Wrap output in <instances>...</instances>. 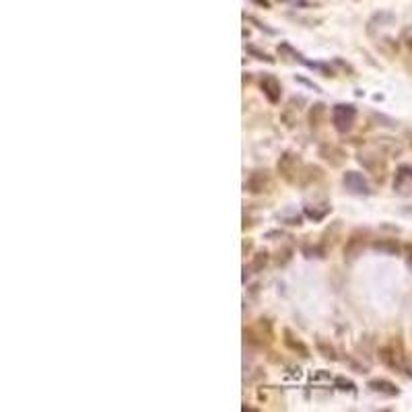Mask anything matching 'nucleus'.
Returning a JSON list of instances; mask_svg holds the SVG:
<instances>
[{"label": "nucleus", "mask_w": 412, "mask_h": 412, "mask_svg": "<svg viewBox=\"0 0 412 412\" xmlns=\"http://www.w3.org/2000/svg\"><path fill=\"white\" fill-rule=\"evenodd\" d=\"M342 184H344V188L349 190L351 194H355V196H369V194H371L369 182H367L363 178V173H359V171H344Z\"/></svg>", "instance_id": "nucleus-7"}, {"label": "nucleus", "mask_w": 412, "mask_h": 412, "mask_svg": "<svg viewBox=\"0 0 412 412\" xmlns=\"http://www.w3.org/2000/svg\"><path fill=\"white\" fill-rule=\"evenodd\" d=\"M297 80H299V83H303V85H307L309 89H313V91H317V93L321 91V89H319V87H317L315 83H311V80H307V78H303V76H297Z\"/></svg>", "instance_id": "nucleus-31"}, {"label": "nucleus", "mask_w": 412, "mask_h": 412, "mask_svg": "<svg viewBox=\"0 0 412 412\" xmlns=\"http://www.w3.org/2000/svg\"><path fill=\"white\" fill-rule=\"evenodd\" d=\"M377 357L379 361L387 367V369H392L396 373H404L406 377H412V371H410V367H408V361L404 357V351H402V344L396 346L394 344H385L381 346V349L377 351Z\"/></svg>", "instance_id": "nucleus-1"}, {"label": "nucleus", "mask_w": 412, "mask_h": 412, "mask_svg": "<svg viewBox=\"0 0 412 412\" xmlns=\"http://www.w3.org/2000/svg\"><path fill=\"white\" fill-rule=\"evenodd\" d=\"M295 110H297V107L289 103L285 110H283V114H280V120H283V124H285L287 128H295V124H297V114H295Z\"/></svg>", "instance_id": "nucleus-23"}, {"label": "nucleus", "mask_w": 412, "mask_h": 412, "mask_svg": "<svg viewBox=\"0 0 412 412\" xmlns=\"http://www.w3.org/2000/svg\"><path fill=\"white\" fill-rule=\"evenodd\" d=\"M330 212H332V206H330V204H305V206H303V214H305L307 219L313 221V223L323 221Z\"/></svg>", "instance_id": "nucleus-16"}, {"label": "nucleus", "mask_w": 412, "mask_h": 412, "mask_svg": "<svg viewBox=\"0 0 412 412\" xmlns=\"http://www.w3.org/2000/svg\"><path fill=\"white\" fill-rule=\"evenodd\" d=\"M340 229H342V221H334L326 231H323V235H321V241H319V248L323 250V254L328 252V248H332L334 243H336V237H338V233H340Z\"/></svg>", "instance_id": "nucleus-18"}, {"label": "nucleus", "mask_w": 412, "mask_h": 412, "mask_svg": "<svg viewBox=\"0 0 412 412\" xmlns=\"http://www.w3.org/2000/svg\"><path fill=\"white\" fill-rule=\"evenodd\" d=\"M357 161H359V165H361L367 173H371V176H373L379 184L385 180V161H383L379 155L363 153V150H359V153H357Z\"/></svg>", "instance_id": "nucleus-5"}, {"label": "nucleus", "mask_w": 412, "mask_h": 412, "mask_svg": "<svg viewBox=\"0 0 412 412\" xmlns=\"http://www.w3.org/2000/svg\"><path fill=\"white\" fill-rule=\"evenodd\" d=\"M323 178H326V173H323L321 167H317V165H303L301 178H299V186L305 188V186H311V184L321 182Z\"/></svg>", "instance_id": "nucleus-13"}, {"label": "nucleus", "mask_w": 412, "mask_h": 412, "mask_svg": "<svg viewBox=\"0 0 412 412\" xmlns=\"http://www.w3.org/2000/svg\"><path fill=\"white\" fill-rule=\"evenodd\" d=\"M373 144H375V148L379 150V153L385 155V157H398L402 153V144L396 138H392V136H377L373 140Z\"/></svg>", "instance_id": "nucleus-12"}, {"label": "nucleus", "mask_w": 412, "mask_h": 412, "mask_svg": "<svg viewBox=\"0 0 412 412\" xmlns=\"http://www.w3.org/2000/svg\"><path fill=\"white\" fill-rule=\"evenodd\" d=\"M357 122V107L353 103H336L332 107V128L338 134H349Z\"/></svg>", "instance_id": "nucleus-2"}, {"label": "nucleus", "mask_w": 412, "mask_h": 412, "mask_svg": "<svg viewBox=\"0 0 412 412\" xmlns=\"http://www.w3.org/2000/svg\"><path fill=\"white\" fill-rule=\"evenodd\" d=\"M334 64H336V66H340L342 70H349V72H351V74L355 76V68L351 66V64H349V62H344V60H340V58H336V60H334Z\"/></svg>", "instance_id": "nucleus-30"}, {"label": "nucleus", "mask_w": 412, "mask_h": 412, "mask_svg": "<svg viewBox=\"0 0 412 412\" xmlns=\"http://www.w3.org/2000/svg\"><path fill=\"white\" fill-rule=\"evenodd\" d=\"M334 385L340 389V392H349V394H357V385L355 381L346 379V377H336L334 379Z\"/></svg>", "instance_id": "nucleus-24"}, {"label": "nucleus", "mask_w": 412, "mask_h": 412, "mask_svg": "<svg viewBox=\"0 0 412 412\" xmlns=\"http://www.w3.org/2000/svg\"><path fill=\"white\" fill-rule=\"evenodd\" d=\"M408 260H410V262H412V248H410V258H408Z\"/></svg>", "instance_id": "nucleus-34"}, {"label": "nucleus", "mask_w": 412, "mask_h": 412, "mask_svg": "<svg viewBox=\"0 0 412 412\" xmlns=\"http://www.w3.org/2000/svg\"><path fill=\"white\" fill-rule=\"evenodd\" d=\"M268 262H270V254L266 250H258L250 262V268H252V272H262L268 266Z\"/></svg>", "instance_id": "nucleus-20"}, {"label": "nucleus", "mask_w": 412, "mask_h": 412, "mask_svg": "<svg viewBox=\"0 0 412 412\" xmlns=\"http://www.w3.org/2000/svg\"><path fill=\"white\" fill-rule=\"evenodd\" d=\"M317 155L326 163H330V167H342L346 163V159H349L346 150L338 144H332V142H321L317 146Z\"/></svg>", "instance_id": "nucleus-6"}, {"label": "nucleus", "mask_w": 412, "mask_h": 412, "mask_svg": "<svg viewBox=\"0 0 412 412\" xmlns=\"http://www.w3.org/2000/svg\"><path fill=\"white\" fill-rule=\"evenodd\" d=\"M252 3L260 9H270V0H252Z\"/></svg>", "instance_id": "nucleus-32"}, {"label": "nucleus", "mask_w": 412, "mask_h": 412, "mask_svg": "<svg viewBox=\"0 0 412 412\" xmlns=\"http://www.w3.org/2000/svg\"><path fill=\"white\" fill-rule=\"evenodd\" d=\"M260 89H262L264 97L272 103V105H278L280 103V97H283V85H280V80L274 76V74H264L262 78H260Z\"/></svg>", "instance_id": "nucleus-8"}, {"label": "nucleus", "mask_w": 412, "mask_h": 412, "mask_svg": "<svg viewBox=\"0 0 412 412\" xmlns=\"http://www.w3.org/2000/svg\"><path fill=\"white\" fill-rule=\"evenodd\" d=\"M280 3H285V0H280Z\"/></svg>", "instance_id": "nucleus-35"}, {"label": "nucleus", "mask_w": 412, "mask_h": 412, "mask_svg": "<svg viewBox=\"0 0 412 412\" xmlns=\"http://www.w3.org/2000/svg\"><path fill=\"white\" fill-rule=\"evenodd\" d=\"M367 387L371 389V392H377V394H383V396H389V398H394L400 394V387L392 381H387V379H371L369 383H367Z\"/></svg>", "instance_id": "nucleus-14"}, {"label": "nucleus", "mask_w": 412, "mask_h": 412, "mask_svg": "<svg viewBox=\"0 0 412 412\" xmlns=\"http://www.w3.org/2000/svg\"><path fill=\"white\" fill-rule=\"evenodd\" d=\"M371 120H373V122H377L379 126H385V128H396V126H398V124H396V120L387 118V116H383V114H371Z\"/></svg>", "instance_id": "nucleus-27"}, {"label": "nucleus", "mask_w": 412, "mask_h": 412, "mask_svg": "<svg viewBox=\"0 0 412 412\" xmlns=\"http://www.w3.org/2000/svg\"><path fill=\"white\" fill-rule=\"evenodd\" d=\"M396 21V17L392 15V13H387V11H379V13H375L369 21H367V33L369 35H373L375 33V29L377 27H385V25H392Z\"/></svg>", "instance_id": "nucleus-15"}, {"label": "nucleus", "mask_w": 412, "mask_h": 412, "mask_svg": "<svg viewBox=\"0 0 412 412\" xmlns=\"http://www.w3.org/2000/svg\"><path fill=\"white\" fill-rule=\"evenodd\" d=\"M283 344L287 346L291 353H295V355H299V357H303V359H309V357H311V355H309V346L303 342L291 328H283Z\"/></svg>", "instance_id": "nucleus-10"}, {"label": "nucleus", "mask_w": 412, "mask_h": 412, "mask_svg": "<svg viewBox=\"0 0 412 412\" xmlns=\"http://www.w3.org/2000/svg\"><path fill=\"white\" fill-rule=\"evenodd\" d=\"M394 190L402 196H408L412 190V165L402 163L396 169V178H394Z\"/></svg>", "instance_id": "nucleus-11"}, {"label": "nucleus", "mask_w": 412, "mask_h": 412, "mask_svg": "<svg viewBox=\"0 0 412 412\" xmlns=\"http://www.w3.org/2000/svg\"><path fill=\"white\" fill-rule=\"evenodd\" d=\"M252 245H254L252 239H245V241H243V254H248V252L252 250Z\"/></svg>", "instance_id": "nucleus-33"}, {"label": "nucleus", "mask_w": 412, "mask_h": 412, "mask_svg": "<svg viewBox=\"0 0 412 412\" xmlns=\"http://www.w3.org/2000/svg\"><path fill=\"white\" fill-rule=\"evenodd\" d=\"M371 245H373V250H377L385 256H400V252H402V245L396 239H375Z\"/></svg>", "instance_id": "nucleus-19"}, {"label": "nucleus", "mask_w": 412, "mask_h": 412, "mask_svg": "<svg viewBox=\"0 0 412 412\" xmlns=\"http://www.w3.org/2000/svg\"><path fill=\"white\" fill-rule=\"evenodd\" d=\"M326 114H328V107H326V105H323V103H313L311 110H309V124H311V128L321 126V122H323V118H326Z\"/></svg>", "instance_id": "nucleus-21"}, {"label": "nucleus", "mask_w": 412, "mask_h": 412, "mask_svg": "<svg viewBox=\"0 0 412 412\" xmlns=\"http://www.w3.org/2000/svg\"><path fill=\"white\" fill-rule=\"evenodd\" d=\"M301 169H303L301 157L295 155V153H291V150H287V153L280 155V159H278V163H276L278 176L283 178L287 184H291V186H297V184H299Z\"/></svg>", "instance_id": "nucleus-3"}, {"label": "nucleus", "mask_w": 412, "mask_h": 412, "mask_svg": "<svg viewBox=\"0 0 412 412\" xmlns=\"http://www.w3.org/2000/svg\"><path fill=\"white\" fill-rule=\"evenodd\" d=\"M245 192L252 194V196H262V194H268L272 190V176L268 169H254L245 184H243Z\"/></svg>", "instance_id": "nucleus-4"}, {"label": "nucleus", "mask_w": 412, "mask_h": 412, "mask_svg": "<svg viewBox=\"0 0 412 412\" xmlns=\"http://www.w3.org/2000/svg\"><path fill=\"white\" fill-rule=\"evenodd\" d=\"M315 351L323 357V359H326V361H338L340 357H338V351H336V346L328 340V338H323V336H315Z\"/></svg>", "instance_id": "nucleus-17"}, {"label": "nucleus", "mask_w": 412, "mask_h": 412, "mask_svg": "<svg viewBox=\"0 0 412 412\" xmlns=\"http://www.w3.org/2000/svg\"><path fill=\"white\" fill-rule=\"evenodd\" d=\"M245 50H248V54H250V56H254L256 60H264V62H268V64H274V58H272L270 54L262 52V50H258V48H254V46H248Z\"/></svg>", "instance_id": "nucleus-26"}, {"label": "nucleus", "mask_w": 412, "mask_h": 412, "mask_svg": "<svg viewBox=\"0 0 412 412\" xmlns=\"http://www.w3.org/2000/svg\"><path fill=\"white\" fill-rule=\"evenodd\" d=\"M278 219L283 221L285 225H291V227H299V225H303V216H301V214H289V212H283V214H278Z\"/></svg>", "instance_id": "nucleus-25"}, {"label": "nucleus", "mask_w": 412, "mask_h": 412, "mask_svg": "<svg viewBox=\"0 0 412 412\" xmlns=\"http://www.w3.org/2000/svg\"><path fill=\"white\" fill-rule=\"evenodd\" d=\"M365 233H361V231H355L349 239H346V245H344V262H355V260L363 254V250H365V243H367V239H365Z\"/></svg>", "instance_id": "nucleus-9"}, {"label": "nucleus", "mask_w": 412, "mask_h": 412, "mask_svg": "<svg viewBox=\"0 0 412 412\" xmlns=\"http://www.w3.org/2000/svg\"><path fill=\"white\" fill-rule=\"evenodd\" d=\"M402 41H404V46L410 50V54H412V27H406L404 31H402Z\"/></svg>", "instance_id": "nucleus-28"}, {"label": "nucleus", "mask_w": 412, "mask_h": 412, "mask_svg": "<svg viewBox=\"0 0 412 412\" xmlns=\"http://www.w3.org/2000/svg\"><path fill=\"white\" fill-rule=\"evenodd\" d=\"M293 254H295V250H293L291 245H283V248L276 252V258H274V260H276V266H280V268L287 266L291 260H293Z\"/></svg>", "instance_id": "nucleus-22"}, {"label": "nucleus", "mask_w": 412, "mask_h": 412, "mask_svg": "<svg viewBox=\"0 0 412 412\" xmlns=\"http://www.w3.org/2000/svg\"><path fill=\"white\" fill-rule=\"evenodd\" d=\"M248 21H252V23L258 27V29H262V31H266L268 35H274V29H270V27H266V25H262V23H260V21L258 19H254V17H245Z\"/></svg>", "instance_id": "nucleus-29"}]
</instances>
